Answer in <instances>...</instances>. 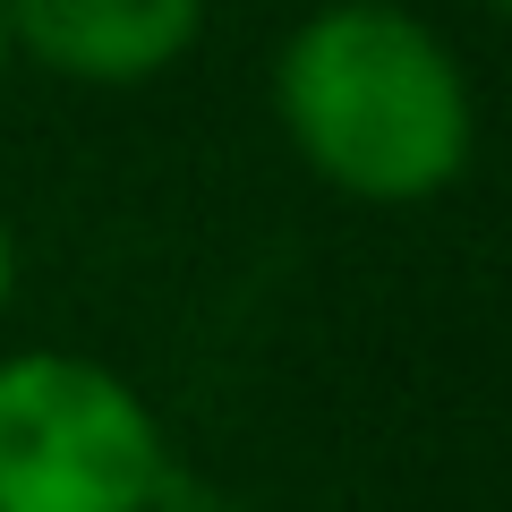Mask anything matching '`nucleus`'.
<instances>
[{
	"instance_id": "nucleus-2",
	"label": "nucleus",
	"mask_w": 512,
	"mask_h": 512,
	"mask_svg": "<svg viewBox=\"0 0 512 512\" xmlns=\"http://www.w3.org/2000/svg\"><path fill=\"white\" fill-rule=\"evenodd\" d=\"M180 478L163 419L77 350L0 359V512H146Z\"/></svg>"
},
{
	"instance_id": "nucleus-4",
	"label": "nucleus",
	"mask_w": 512,
	"mask_h": 512,
	"mask_svg": "<svg viewBox=\"0 0 512 512\" xmlns=\"http://www.w3.org/2000/svg\"><path fill=\"white\" fill-rule=\"evenodd\" d=\"M146 512H256V504H239V495H222V487H205V478H171V487L154 495Z\"/></svg>"
},
{
	"instance_id": "nucleus-1",
	"label": "nucleus",
	"mask_w": 512,
	"mask_h": 512,
	"mask_svg": "<svg viewBox=\"0 0 512 512\" xmlns=\"http://www.w3.org/2000/svg\"><path fill=\"white\" fill-rule=\"evenodd\" d=\"M291 154L359 205H427L470 171L478 103L444 35L402 0H325L274 60Z\"/></svg>"
},
{
	"instance_id": "nucleus-7",
	"label": "nucleus",
	"mask_w": 512,
	"mask_h": 512,
	"mask_svg": "<svg viewBox=\"0 0 512 512\" xmlns=\"http://www.w3.org/2000/svg\"><path fill=\"white\" fill-rule=\"evenodd\" d=\"M478 9H504V0H478Z\"/></svg>"
},
{
	"instance_id": "nucleus-5",
	"label": "nucleus",
	"mask_w": 512,
	"mask_h": 512,
	"mask_svg": "<svg viewBox=\"0 0 512 512\" xmlns=\"http://www.w3.org/2000/svg\"><path fill=\"white\" fill-rule=\"evenodd\" d=\"M9 299H18V239H9V222H0V316H9Z\"/></svg>"
},
{
	"instance_id": "nucleus-3",
	"label": "nucleus",
	"mask_w": 512,
	"mask_h": 512,
	"mask_svg": "<svg viewBox=\"0 0 512 512\" xmlns=\"http://www.w3.org/2000/svg\"><path fill=\"white\" fill-rule=\"evenodd\" d=\"M9 52L69 86H146L180 69L205 26V0H0Z\"/></svg>"
},
{
	"instance_id": "nucleus-6",
	"label": "nucleus",
	"mask_w": 512,
	"mask_h": 512,
	"mask_svg": "<svg viewBox=\"0 0 512 512\" xmlns=\"http://www.w3.org/2000/svg\"><path fill=\"white\" fill-rule=\"evenodd\" d=\"M0 69H9V26H0Z\"/></svg>"
}]
</instances>
